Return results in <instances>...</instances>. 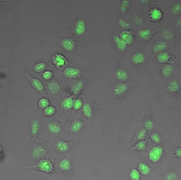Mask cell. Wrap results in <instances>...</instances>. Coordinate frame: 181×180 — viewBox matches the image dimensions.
I'll return each instance as SVG.
<instances>
[{
  "mask_svg": "<svg viewBox=\"0 0 181 180\" xmlns=\"http://www.w3.org/2000/svg\"><path fill=\"white\" fill-rule=\"evenodd\" d=\"M60 168L63 171H68L71 168V163L70 160L67 158H65L60 162Z\"/></svg>",
  "mask_w": 181,
  "mask_h": 180,
  "instance_id": "25",
  "label": "cell"
},
{
  "mask_svg": "<svg viewBox=\"0 0 181 180\" xmlns=\"http://www.w3.org/2000/svg\"><path fill=\"white\" fill-rule=\"evenodd\" d=\"M2 151V148L1 146H0V153H1Z\"/></svg>",
  "mask_w": 181,
  "mask_h": 180,
  "instance_id": "46",
  "label": "cell"
},
{
  "mask_svg": "<svg viewBox=\"0 0 181 180\" xmlns=\"http://www.w3.org/2000/svg\"><path fill=\"white\" fill-rule=\"evenodd\" d=\"M167 48V45L165 41H159L154 45V52H164Z\"/></svg>",
  "mask_w": 181,
  "mask_h": 180,
  "instance_id": "22",
  "label": "cell"
},
{
  "mask_svg": "<svg viewBox=\"0 0 181 180\" xmlns=\"http://www.w3.org/2000/svg\"><path fill=\"white\" fill-rule=\"evenodd\" d=\"M83 112L87 118H90L92 116V108L89 104L86 103L83 106Z\"/></svg>",
  "mask_w": 181,
  "mask_h": 180,
  "instance_id": "26",
  "label": "cell"
},
{
  "mask_svg": "<svg viewBox=\"0 0 181 180\" xmlns=\"http://www.w3.org/2000/svg\"><path fill=\"white\" fill-rule=\"evenodd\" d=\"M51 59H52V62L54 63V64L59 68H64V67H65L67 65V60L65 59V56L62 55V54H54Z\"/></svg>",
  "mask_w": 181,
  "mask_h": 180,
  "instance_id": "2",
  "label": "cell"
},
{
  "mask_svg": "<svg viewBox=\"0 0 181 180\" xmlns=\"http://www.w3.org/2000/svg\"><path fill=\"white\" fill-rule=\"evenodd\" d=\"M143 127H144V128L146 129V130L150 131V130H152V129H153V127H154L153 121H152L151 119H147L146 121H145V122L143 123Z\"/></svg>",
  "mask_w": 181,
  "mask_h": 180,
  "instance_id": "32",
  "label": "cell"
},
{
  "mask_svg": "<svg viewBox=\"0 0 181 180\" xmlns=\"http://www.w3.org/2000/svg\"><path fill=\"white\" fill-rule=\"evenodd\" d=\"M44 114L47 116H51L54 115V113H55V109L53 106H47V108L44 109Z\"/></svg>",
  "mask_w": 181,
  "mask_h": 180,
  "instance_id": "35",
  "label": "cell"
},
{
  "mask_svg": "<svg viewBox=\"0 0 181 180\" xmlns=\"http://www.w3.org/2000/svg\"><path fill=\"white\" fill-rule=\"evenodd\" d=\"M167 90L169 92L172 93L178 92L180 90V86L179 82H177V80H175V79H173L171 80V82L168 84Z\"/></svg>",
  "mask_w": 181,
  "mask_h": 180,
  "instance_id": "15",
  "label": "cell"
},
{
  "mask_svg": "<svg viewBox=\"0 0 181 180\" xmlns=\"http://www.w3.org/2000/svg\"><path fill=\"white\" fill-rule=\"evenodd\" d=\"M73 98L72 97H67L62 102V106L65 110H70L73 107Z\"/></svg>",
  "mask_w": 181,
  "mask_h": 180,
  "instance_id": "17",
  "label": "cell"
},
{
  "mask_svg": "<svg viewBox=\"0 0 181 180\" xmlns=\"http://www.w3.org/2000/svg\"><path fill=\"white\" fill-rule=\"evenodd\" d=\"M149 15L150 20L154 21V22L159 21L161 20V17H162L161 12L157 8H153L152 10H151Z\"/></svg>",
  "mask_w": 181,
  "mask_h": 180,
  "instance_id": "12",
  "label": "cell"
},
{
  "mask_svg": "<svg viewBox=\"0 0 181 180\" xmlns=\"http://www.w3.org/2000/svg\"><path fill=\"white\" fill-rule=\"evenodd\" d=\"M83 102L82 100L79 98L75 99L73 101V108L75 109V110H79V109L83 108Z\"/></svg>",
  "mask_w": 181,
  "mask_h": 180,
  "instance_id": "39",
  "label": "cell"
},
{
  "mask_svg": "<svg viewBox=\"0 0 181 180\" xmlns=\"http://www.w3.org/2000/svg\"><path fill=\"white\" fill-rule=\"evenodd\" d=\"M83 128V123L80 120H75L70 124V130L73 133H77L82 130Z\"/></svg>",
  "mask_w": 181,
  "mask_h": 180,
  "instance_id": "14",
  "label": "cell"
},
{
  "mask_svg": "<svg viewBox=\"0 0 181 180\" xmlns=\"http://www.w3.org/2000/svg\"><path fill=\"white\" fill-rule=\"evenodd\" d=\"M81 73V70L75 68H67L64 70V75L69 78H77L80 76Z\"/></svg>",
  "mask_w": 181,
  "mask_h": 180,
  "instance_id": "4",
  "label": "cell"
},
{
  "mask_svg": "<svg viewBox=\"0 0 181 180\" xmlns=\"http://www.w3.org/2000/svg\"><path fill=\"white\" fill-rule=\"evenodd\" d=\"M130 7V3L127 0H122L121 4H120V11L122 13H126Z\"/></svg>",
  "mask_w": 181,
  "mask_h": 180,
  "instance_id": "31",
  "label": "cell"
},
{
  "mask_svg": "<svg viewBox=\"0 0 181 180\" xmlns=\"http://www.w3.org/2000/svg\"><path fill=\"white\" fill-rule=\"evenodd\" d=\"M28 78H29L30 82H31L32 86H33V87L38 92H39L41 93H44V86L39 80H38V79L36 78H34V77H32L31 76H28Z\"/></svg>",
  "mask_w": 181,
  "mask_h": 180,
  "instance_id": "7",
  "label": "cell"
},
{
  "mask_svg": "<svg viewBox=\"0 0 181 180\" xmlns=\"http://www.w3.org/2000/svg\"><path fill=\"white\" fill-rule=\"evenodd\" d=\"M40 128V124L37 119H34L31 123V135L29 138L30 140H33L35 137V135L38 133V130Z\"/></svg>",
  "mask_w": 181,
  "mask_h": 180,
  "instance_id": "13",
  "label": "cell"
},
{
  "mask_svg": "<svg viewBox=\"0 0 181 180\" xmlns=\"http://www.w3.org/2000/svg\"><path fill=\"white\" fill-rule=\"evenodd\" d=\"M151 140H152L155 144H159L161 142V139L159 134H157V132H154L151 135Z\"/></svg>",
  "mask_w": 181,
  "mask_h": 180,
  "instance_id": "34",
  "label": "cell"
},
{
  "mask_svg": "<svg viewBox=\"0 0 181 180\" xmlns=\"http://www.w3.org/2000/svg\"><path fill=\"white\" fill-rule=\"evenodd\" d=\"M145 61V57L144 55H143L142 53H136L132 57V62L134 63V64H142V63L144 62Z\"/></svg>",
  "mask_w": 181,
  "mask_h": 180,
  "instance_id": "18",
  "label": "cell"
},
{
  "mask_svg": "<svg viewBox=\"0 0 181 180\" xmlns=\"http://www.w3.org/2000/svg\"><path fill=\"white\" fill-rule=\"evenodd\" d=\"M146 136V129H141V130H140L139 131L137 132V134H136V137H135V139H136V140H144L145 137Z\"/></svg>",
  "mask_w": 181,
  "mask_h": 180,
  "instance_id": "28",
  "label": "cell"
},
{
  "mask_svg": "<svg viewBox=\"0 0 181 180\" xmlns=\"http://www.w3.org/2000/svg\"><path fill=\"white\" fill-rule=\"evenodd\" d=\"M113 39H114L115 43L116 44L117 47H118L119 50L121 51V52H123L126 49V47H127V44H126L125 42L120 38V36H115L113 37Z\"/></svg>",
  "mask_w": 181,
  "mask_h": 180,
  "instance_id": "16",
  "label": "cell"
},
{
  "mask_svg": "<svg viewBox=\"0 0 181 180\" xmlns=\"http://www.w3.org/2000/svg\"><path fill=\"white\" fill-rule=\"evenodd\" d=\"M165 178L167 179H177V176L175 173H167Z\"/></svg>",
  "mask_w": 181,
  "mask_h": 180,
  "instance_id": "43",
  "label": "cell"
},
{
  "mask_svg": "<svg viewBox=\"0 0 181 180\" xmlns=\"http://www.w3.org/2000/svg\"><path fill=\"white\" fill-rule=\"evenodd\" d=\"M172 154H174L175 156L178 157V158H181V147L177 148L174 152H173Z\"/></svg>",
  "mask_w": 181,
  "mask_h": 180,
  "instance_id": "44",
  "label": "cell"
},
{
  "mask_svg": "<svg viewBox=\"0 0 181 180\" xmlns=\"http://www.w3.org/2000/svg\"><path fill=\"white\" fill-rule=\"evenodd\" d=\"M157 60L161 64L170 61V54L167 52H161L157 55Z\"/></svg>",
  "mask_w": 181,
  "mask_h": 180,
  "instance_id": "21",
  "label": "cell"
},
{
  "mask_svg": "<svg viewBox=\"0 0 181 180\" xmlns=\"http://www.w3.org/2000/svg\"><path fill=\"white\" fill-rule=\"evenodd\" d=\"M83 88V83L82 82H78V83L75 84L72 87V91H73L74 94H78L81 92V89Z\"/></svg>",
  "mask_w": 181,
  "mask_h": 180,
  "instance_id": "36",
  "label": "cell"
},
{
  "mask_svg": "<svg viewBox=\"0 0 181 180\" xmlns=\"http://www.w3.org/2000/svg\"><path fill=\"white\" fill-rule=\"evenodd\" d=\"M72 143H73V142H67L65 141H60L56 144L57 149L61 153H66L72 147Z\"/></svg>",
  "mask_w": 181,
  "mask_h": 180,
  "instance_id": "10",
  "label": "cell"
},
{
  "mask_svg": "<svg viewBox=\"0 0 181 180\" xmlns=\"http://www.w3.org/2000/svg\"><path fill=\"white\" fill-rule=\"evenodd\" d=\"M37 169H40L41 171L44 172L50 173L53 171V166L52 164L49 160H41V161L37 164L36 166Z\"/></svg>",
  "mask_w": 181,
  "mask_h": 180,
  "instance_id": "3",
  "label": "cell"
},
{
  "mask_svg": "<svg viewBox=\"0 0 181 180\" xmlns=\"http://www.w3.org/2000/svg\"><path fill=\"white\" fill-rule=\"evenodd\" d=\"M44 152V149L43 148L38 147L35 148L34 151H33V156H34L35 158H37V157L41 156V155Z\"/></svg>",
  "mask_w": 181,
  "mask_h": 180,
  "instance_id": "41",
  "label": "cell"
},
{
  "mask_svg": "<svg viewBox=\"0 0 181 180\" xmlns=\"http://www.w3.org/2000/svg\"><path fill=\"white\" fill-rule=\"evenodd\" d=\"M61 46L67 52H71L75 48V43L71 38H65V39L62 40Z\"/></svg>",
  "mask_w": 181,
  "mask_h": 180,
  "instance_id": "6",
  "label": "cell"
},
{
  "mask_svg": "<svg viewBox=\"0 0 181 180\" xmlns=\"http://www.w3.org/2000/svg\"><path fill=\"white\" fill-rule=\"evenodd\" d=\"M173 67L170 64H167L162 69V75H164V77H170V75H172V74L173 73Z\"/></svg>",
  "mask_w": 181,
  "mask_h": 180,
  "instance_id": "24",
  "label": "cell"
},
{
  "mask_svg": "<svg viewBox=\"0 0 181 180\" xmlns=\"http://www.w3.org/2000/svg\"><path fill=\"white\" fill-rule=\"evenodd\" d=\"M3 4H4V3H3V2H0V10H1L2 8V5H3Z\"/></svg>",
  "mask_w": 181,
  "mask_h": 180,
  "instance_id": "45",
  "label": "cell"
},
{
  "mask_svg": "<svg viewBox=\"0 0 181 180\" xmlns=\"http://www.w3.org/2000/svg\"><path fill=\"white\" fill-rule=\"evenodd\" d=\"M86 23L83 20H78L74 27V31H75V34L78 36H82L86 32Z\"/></svg>",
  "mask_w": 181,
  "mask_h": 180,
  "instance_id": "8",
  "label": "cell"
},
{
  "mask_svg": "<svg viewBox=\"0 0 181 180\" xmlns=\"http://www.w3.org/2000/svg\"><path fill=\"white\" fill-rule=\"evenodd\" d=\"M127 90V85L122 82H120V83L116 84L114 86V93L117 96H121L125 93Z\"/></svg>",
  "mask_w": 181,
  "mask_h": 180,
  "instance_id": "11",
  "label": "cell"
},
{
  "mask_svg": "<svg viewBox=\"0 0 181 180\" xmlns=\"http://www.w3.org/2000/svg\"><path fill=\"white\" fill-rule=\"evenodd\" d=\"M48 129H49V132L52 134H58L61 131V128H60V124L55 122L50 123L48 125Z\"/></svg>",
  "mask_w": 181,
  "mask_h": 180,
  "instance_id": "20",
  "label": "cell"
},
{
  "mask_svg": "<svg viewBox=\"0 0 181 180\" xmlns=\"http://www.w3.org/2000/svg\"><path fill=\"white\" fill-rule=\"evenodd\" d=\"M119 25H120V27L123 28V29H129V28H130V23L123 18H121L119 20Z\"/></svg>",
  "mask_w": 181,
  "mask_h": 180,
  "instance_id": "37",
  "label": "cell"
},
{
  "mask_svg": "<svg viewBox=\"0 0 181 180\" xmlns=\"http://www.w3.org/2000/svg\"><path fill=\"white\" fill-rule=\"evenodd\" d=\"M163 154V149L162 148L157 146V147H154L152 149H151L149 152L148 153L149 158L150 160L153 162H158L161 159V156Z\"/></svg>",
  "mask_w": 181,
  "mask_h": 180,
  "instance_id": "1",
  "label": "cell"
},
{
  "mask_svg": "<svg viewBox=\"0 0 181 180\" xmlns=\"http://www.w3.org/2000/svg\"><path fill=\"white\" fill-rule=\"evenodd\" d=\"M52 72L50 71H46L44 72L43 73V75H42V77H43V78L45 80H49L52 77Z\"/></svg>",
  "mask_w": 181,
  "mask_h": 180,
  "instance_id": "42",
  "label": "cell"
},
{
  "mask_svg": "<svg viewBox=\"0 0 181 180\" xmlns=\"http://www.w3.org/2000/svg\"><path fill=\"white\" fill-rule=\"evenodd\" d=\"M38 105H39L41 108L45 109L49 106V102L47 98H41V99L39 100V102H38Z\"/></svg>",
  "mask_w": 181,
  "mask_h": 180,
  "instance_id": "40",
  "label": "cell"
},
{
  "mask_svg": "<svg viewBox=\"0 0 181 180\" xmlns=\"http://www.w3.org/2000/svg\"><path fill=\"white\" fill-rule=\"evenodd\" d=\"M116 77L120 81H125L127 79V75L123 70H118L116 72Z\"/></svg>",
  "mask_w": 181,
  "mask_h": 180,
  "instance_id": "27",
  "label": "cell"
},
{
  "mask_svg": "<svg viewBox=\"0 0 181 180\" xmlns=\"http://www.w3.org/2000/svg\"><path fill=\"white\" fill-rule=\"evenodd\" d=\"M49 88L52 93H57L60 91V86L57 82H51L49 84Z\"/></svg>",
  "mask_w": 181,
  "mask_h": 180,
  "instance_id": "29",
  "label": "cell"
},
{
  "mask_svg": "<svg viewBox=\"0 0 181 180\" xmlns=\"http://www.w3.org/2000/svg\"><path fill=\"white\" fill-rule=\"evenodd\" d=\"M46 68V64L44 62H40L38 64H37L33 68L34 71L35 72H38V73H40V72H43L44 70V69Z\"/></svg>",
  "mask_w": 181,
  "mask_h": 180,
  "instance_id": "33",
  "label": "cell"
},
{
  "mask_svg": "<svg viewBox=\"0 0 181 180\" xmlns=\"http://www.w3.org/2000/svg\"><path fill=\"white\" fill-rule=\"evenodd\" d=\"M138 170H139L140 173H141V174L144 176L149 175V174L151 172L149 166L148 164L143 163H140L138 164Z\"/></svg>",
  "mask_w": 181,
  "mask_h": 180,
  "instance_id": "19",
  "label": "cell"
},
{
  "mask_svg": "<svg viewBox=\"0 0 181 180\" xmlns=\"http://www.w3.org/2000/svg\"><path fill=\"white\" fill-rule=\"evenodd\" d=\"M130 179L133 180H138L141 178V174H140V172H138L137 169H133L130 171V175H129Z\"/></svg>",
  "mask_w": 181,
  "mask_h": 180,
  "instance_id": "30",
  "label": "cell"
},
{
  "mask_svg": "<svg viewBox=\"0 0 181 180\" xmlns=\"http://www.w3.org/2000/svg\"><path fill=\"white\" fill-rule=\"evenodd\" d=\"M156 30H151V29H143L141 30L138 32V35L143 40L148 41L153 36V35L156 33Z\"/></svg>",
  "mask_w": 181,
  "mask_h": 180,
  "instance_id": "9",
  "label": "cell"
},
{
  "mask_svg": "<svg viewBox=\"0 0 181 180\" xmlns=\"http://www.w3.org/2000/svg\"><path fill=\"white\" fill-rule=\"evenodd\" d=\"M120 36L125 42L127 45H131L133 42V33L130 31L125 30V31H122L120 33Z\"/></svg>",
  "mask_w": 181,
  "mask_h": 180,
  "instance_id": "5",
  "label": "cell"
},
{
  "mask_svg": "<svg viewBox=\"0 0 181 180\" xmlns=\"http://www.w3.org/2000/svg\"><path fill=\"white\" fill-rule=\"evenodd\" d=\"M147 146V142L146 140H142L138 141V142L136 146H133L130 148L129 151H133V150H138V151H144L145 149L146 148Z\"/></svg>",
  "mask_w": 181,
  "mask_h": 180,
  "instance_id": "23",
  "label": "cell"
},
{
  "mask_svg": "<svg viewBox=\"0 0 181 180\" xmlns=\"http://www.w3.org/2000/svg\"><path fill=\"white\" fill-rule=\"evenodd\" d=\"M181 11V4L179 3H177L175 5H173V7L171 9V13L173 15H177Z\"/></svg>",
  "mask_w": 181,
  "mask_h": 180,
  "instance_id": "38",
  "label": "cell"
}]
</instances>
